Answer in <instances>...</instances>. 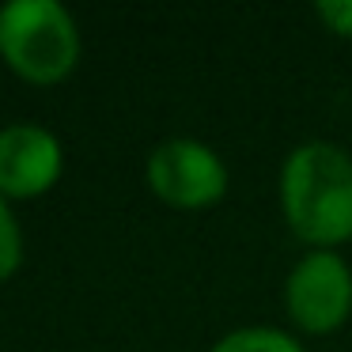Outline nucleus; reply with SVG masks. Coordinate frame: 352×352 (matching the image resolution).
Wrapping results in <instances>:
<instances>
[{"label":"nucleus","instance_id":"6e6552de","mask_svg":"<svg viewBox=\"0 0 352 352\" xmlns=\"http://www.w3.org/2000/svg\"><path fill=\"white\" fill-rule=\"evenodd\" d=\"M318 19L341 38H352V0H318L314 4Z\"/></svg>","mask_w":352,"mask_h":352},{"label":"nucleus","instance_id":"f257e3e1","mask_svg":"<svg viewBox=\"0 0 352 352\" xmlns=\"http://www.w3.org/2000/svg\"><path fill=\"white\" fill-rule=\"evenodd\" d=\"M280 212L311 250L352 239V155L329 140L292 148L280 167Z\"/></svg>","mask_w":352,"mask_h":352},{"label":"nucleus","instance_id":"20e7f679","mask_svg":"<svg viewBox=\"0 0 352 352\" xmlns=\"http://www.w3.org/2000/svg\"><path fill=\"white\" fill-rule=\"evenodd\" d=\"M284 307L303 333H333L352 314V269L337 250H311L284 280Z\"/></svg>","mask_w":352,"mask_h":352},{"label":"nucleus","instance_id":"0eeeda50","mask_svg":"<svg viewBox=\"0 0 352 352\" xmlns=\"http://www.w3.org/2000/svg\"><path fill=\"white\" fill-rule=\"evenodd\" d=\"M19 261H23V235L8 208V197H0V284L16 273Z\"/></svg>","mask_w":352,"mask_h":352},{"label":"nucleus","instance_id":"423d86ee","mask_svg":"<svg viewBox=\"0 0 352 352\" xmlns=\"http://www.w3.org/2000/svg\"><path fill=\"white\" fill-rule=\"evenodd\" d=\"M208 352H307V349L276 326H243L223 333Z\"/></svg>","mask_w":352,"mask_h":352},{"label":"nucleus","instance_id":"f03ea898","mask_svg":"<svg viewBox=\"0 0 352 352\" xmlns=\"http://www.w3.org/2000/svg\"><path fill=\"white\" fill-rule=\"evenodd\" d=\"M0 61L27 84H61L80 61V31L57 0L0 4Z\"/></svg>","mask_w":352,"mask_h":352},{"label":"nucleus","instance_id":"39448f33","mask_svg":"<svg viewBox=\"0 0 352 352\" xmlns=\"http://www.w3.org/2000/svg\"><path fill=\"white\" fill-rule=\"evenodd\" d=\"M65 170L61 140L31 122H12L0 129V197L27 201L50 193Z\"/></svg>","mask_w":352,"mask_h":352},{"label":"nucleus","instance_id":"7ed1b4c3","mask_svg":"<svg viewBox=\"0 0 352 352\" xmlns=\"http://www.w3.org/2000/svg\"><path fill=\"white\" fill-rule=\"evenodd\" d=\"M148 190L178 212H201L228 193V167L208 144L175 137L148 155Z\"/></svg>","mask_w":352,"mask_h":352}]
</instances>
